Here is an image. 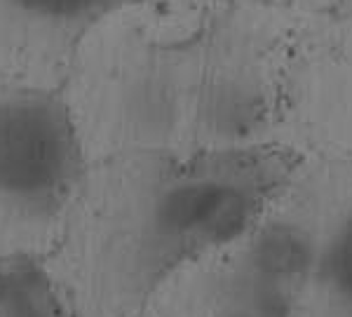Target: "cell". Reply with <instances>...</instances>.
Returning <instances> with one entry per match:
<instances>
[{
    "label": "cell",
    "mask_w": 352,
    "mask_h": 317,
    "mask_svg": "<svg viewBox=\"0 0 352 317\" xmlns=\"http://www.w3.org/2000/svg\"><path fill=\"white\" fill-rule=\"evenodd\" d=\"M296 157L270 144L132 151L101 197L92 280L104 317H136L285 200Z\"/></svg>",
    "instance_id": "1"
},
{
    "label": "cell",
    "mask_w": 352,
    "mask_h": 317,
    "mask_svg": "<svg viewBox=\"0 0 352 317\" xmlns=\"http://www.w3.org/2000/svg\"><path fill=\"white\" fill-rule=\"evenodd\" d=\"M85 181V141L68 101L50 85L0 80V219L50 223Z\"/></svg>",
    "instance_id": "2"
},
{
    "label": "cell",
    "mask_w": 352,
    "mask_h": 317,
    "mask_svg": "<svg viewBox=\"0 0 352 317\" xmlns=\"http://www.w3.org/2000/svg\"><path fill=\"white\" fill-rule=\"evenodd\" d=\"M320 223L277 205L240 242L214 256L186 317H300Z\"/></svg>",
    "instance_id": "3"
},
{
    "label": "cell",
    "mask_w": 352,
    "mask_h": 317,
    "mask_svg": "<svg viewBox=\"0 0 352 317\" xmlns=\"http://www.w3.org/2000/svg\"><path fill=\"white\" fill-rule=\"evenodd\" d=\"M129 0H0V80L50 85L94 28Z\"/></svg>",
    "instance_id": "4"
},
{
    "label": "cell",
    "mask_w": 352,
    "mask_h": 317,
    "mask_svg": "<svg viewBox=\"0 0 352 317\" xmlns=\"http://www.w3.org/2000/svg\"><path fill=\"white\" fill-rule=\"evenodd\" d=\"M116 109L127 153L174 151V141L190 116V101L174 66L151 56L120 85Z\"/></svg>",
    "instance_id": "5"
},
{
    "label": "cell",
    "mask_w": 352,
    "mask_h": 317,
    "mask_svg": "<svg viewBox=\"0 0 352 317\" xmlns=\"http://www.w3.org/2000/svg\"><path fill=\"white\" fill-rule=\"evenodd\" d=\"M300 317H352V197L320 223L315 268Z\"/></svg>",
    "instance_id": "6"
},
{
    "label": "cell",
    "mask_w": 352,
    "mask_h": 317,
    "mask_svg": "<svg viewBox=\"0 0 352 317\" xmlns=\"http://www.w3.org/2000/svg\"><path fill=\"white\" fill-rule=\"evenodd\" d=\"M0 317H71L50 270L28 252H0Z\"/></svg>",
    "instance_id": "7"
}]
</instances>
